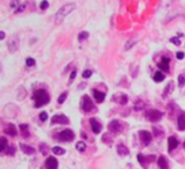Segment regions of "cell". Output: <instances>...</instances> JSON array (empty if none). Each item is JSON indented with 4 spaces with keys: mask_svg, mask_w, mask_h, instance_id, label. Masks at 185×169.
Returning <instances> with one entry per match:
<instances>
[{
    "mask_svg": "<svg viewBox=\"0 0 185 169\" xmlns=\"http://www.w3.org/2000/svg\"><path fill=\"white\" fill-rule=\"evenodd\" d=\"M74 9H76V4H74V3H68V4L63 5L62 8H60L58 11H57L56 17H54V20H56V23L57 24L60 23V22H62L63 19H64L71 11L74 10Z\"/></svg>",
    "mask_w": 185,
    "mask_h": 169,
    "instance_id": "1",
    "label": "cell"
},
{
    "mask_svg": "<svg viewBox=\"0 0 185 169\" xmlns=\"http://www.w3.org/2000/svg\"><path fill=\"white\" fill-rule=\"evenodd\" d=\"M50 96L46 90H37L34 92V102H36V107H40L43 105L49 102Z\"/></svg>",
    "mask_w": 185,
    "mask_h": 169,
    "instance_id": "2",
    "label": "cell"
},
{
    "mask_svg": "<svg viewBox=\"0 0 185 169\" xmlns=\"http://www.w3.org/2000/svg\"><path fill=\"white\" fill-rule=\"evenodd\" d=\"M145 116H146V119L150 120L151 123H156V121H160L161 120V117L164 116V112H161V111H159V110L151 109V110L146 111Z\"/></svg>",
    "mask_w": 185,
    "mask_h": 169,
    "instance_id": "3",
    "label": "cell"
},
{
    "mask_svg": "<svg viewBox=\"0 0 185 169\" xmlns=\"http://www.w3.org/2000/svg\"><path fill=\"white\" fill-rule=\"evenodd\" d=\"M58 139L60 140V141H66V143L72 141V140L74 139V133H73L71 129H64L59 133Z\"/></svg>",
    "mask_w": 185,
    "mask_h": 169,
    "instance_id": "4",
    "label": "cell"
},
{
    "mask_svg": "<svg viewBox=\"0 0 185 169\" xmlns=\"http://www.w3.org/2000/svg\"><path fill=\"white\" fill-rule=\"evenodd\" d=\"M81 107L84 112H90V111L93 109V104H92V100L90 98L88 95H84V96L81 98Z\"/></svg>",
    "mask_w": 185,
    "mask_h": 169,
    "instance_id": "5",
    "label": "cell"
},
{
    "mask_svg": "<svg viewBox=\"0 0 185 169\" xmlns=\"http://www.w3.org/2000/svg\"><path fill=\"white\" fill-rule=\"evenodd\" d=\"M139 138H140V140H141L143 146H147L152 140V135H151V133L146 131V130H141V131L139 133Z\"/></svg>",
    "mask_w": 185,
    "mask_h": 169,
    "instance_id": "6",
    "label": "cell"
},
{
    "mask_svg": "<svg viewBox=\"0 0 185 169\" xmlns=\"http://www.w3.org/2000/svg\"><path fill=\"white\" fill-rule=\"evenodd\" d=\"M122 130V124L119 120H112L108 124V131L112 134H120Z\"/></svg>",
    "mask_w": 185,
    "mask_h": 169,
    "instance_id": "7",
    "label": "cell"
},
{
    "mask_svg": "<svg viewBox=\"0 0 185 169\" xmlns=\"http://www.w3.org/2000/svg\"><path fill=\"white\" fill-rule=\"evenodd\" d=\"M112 101H115V102L120 104V105H126L127 102H129V97H127L126 94H116L115 96L112 97Z\"/></svg>",
    "mask_w": 185,
    "mask_h": 169,
    "instance_id": "8",
    "label": "cell"
},
{
    "mask_svg": "<svg viewBox=\"0 0 185 169\" xmlns=\"http://www.w3.org/2000/svg\"><path fill=\"white\" fill-rule=\"evenodd\" d=\"M52 124H62V125H66V124H69V119L66 115H54L52 117Z\"/></svg>",
    "mask_w": 185,
    "mask_h": 169,
    "instance_id": "9",
    "label": "cell"
},
{
    "mask_svg": "<svg viewBox=\"0 0 185 169\" xmlns=\"http://www.w3.org/2000/svg\"><path fill=\"white\" fill-rule=\"evenodd\" d=\"M137 159H139L140 164H141V167H143V168L146 169V168H147V164L152 160V159H155V155H150V157H143L142 154H139V155H137Z\"/></svg>",
    "mask_w": 185,
    "mask_h": 169,
    "instance_id": "10",
    "label": "cell"
},
{
    "mask_svg": "<svg viewBox=\"0 0 185 169\" xmlns=\"http://www.w3.org/2000/svg\"><path fill=\"white\" fill-rule=\"evenodd\" d=\"M46 168L47 169H57L58 168V160L54 157H48L46 160Z\"/></svg>",
    "mask_w": 185,
    "mask_h": 169,
    "instance_id": "11",
    "label": "cell"
},
{
    "mask_svg": "<svg viewBox=\"0 0 185 169\" xmlns=\"http://www.w3.org/2000/svg\"><path fill=\"white\" fill-rule=\"evenodd\" d=\"M90 123H91V127H92V130H93V133L95 134H100L101 133V130H102V125L100 124V121H98L97 119H90Z\"/></svg>",
    "mask_w": 185,
    "mask_h": 169,
    "instance_id": "12",
    "label": "cell"
},
{
    "mask_svg": "<svg viewBox=\"0 0 185 169\" xmlns=\"http://www.w3.org/2000/svg\"><path fill=\"white\" fill-rule=\"evenodd\" d=\"M18 47H19V39H18V37L17 36H13L11 39H10V42H9V50H10L11 53H14L15 50L18 49Z\"/></svg>",
    "mask_w": 185,
    "mask_h": 169,
    "instance_id": "13",
    "label": "cell"
},
{
    "mask_svg": "<svg viewBox=\"0 0 185 169\" xmlns=\"http://www.w3.org/2000/svg\"><path fill=\"white\" fill-rule=\"evenodd\" d=\"M169 65H170V59L168 58V57H162L161 58V61L159 62V68L160 69H162V71H169Z\"/></svg>",
    "mask_w": 185,
    "mask_h": 169,
    "instance_id": "14",
    "label": "cell"
},
{
    "mask_svg": "<svg viewBox=\"0 0 185 169\" xmlns=\"http://www.w3.org/2000/svg\"><path fill=\"white\" fill-rule=\"evenodd\" d=\"M168 145H169V151H173L175 148H176L178 145H179V141H178V139L175 138V136H169L168 139Z\"/></svg>",
    "mask_w": 185,
    "mask_h": 169,
    "instance_id": "15",
    "label": "cell"
},
{
    "mask_svg": "<svg viewBox=\"0 0 185 169\" xmlns=\"http://www.w3.org/2000/svg\"><path fill=\"white\" fill-rule=\"evenodd\" d=\"M4 131L8 134V135H10V136H15L18 134V130H17V127H15L14 124H8V125L5 126Z\"/></svg>",
    "mask_w": 185,
    "mask_h": 169,
    "instance_id": "16",
    "label": "cell"
},
{
    "mask_svg": "<svg viewBox=\"0 0 185 169\" xmlns=\"http://www.w3.org/2000/svg\"><path fill=\"white\" fill-rule=\"evenodd\" d=\"M92 92H93V96H95L96 102H98V104L103 102L105 97H106V95H105V92H101V91H98V90H92Z\"/></svg>",
    "mask_w": 185,
    "mask_h": 169,
    "instance_id": "17",
    "label": "cell"
},
{
    "mask_svg": "<svg viewBox=\"0 0 185 169\" xmlns=\"http://www.w3.org/2000/svg\"><path fill=\"white\" fill-rule=\"evenodd\" d=\"M158 164H159V168L160 169H169V163H168V159L164 157V155H161V157H159L158 159Z\"/></svg>",
    "mask_w": 185,
    "mask_h": 169,
    "instance_id": "18",
    "label": "cell"
},
{
    "mask_svg": "<svg viewBox=\"0 0 185 169\" xmlns=\"http://www.w3.org/2000/svg\"><path fill=\"white\" fill-rule=\"evenodd\" d=\"M178 129L184 131L185 130V112L180 114L179 117H178Z\"/></svg>",
    "mask_w": 185,
    "mask_h": 169,
    "instance_id": "19",
    "label": "cell"
},
{
    "mask_svg": "<svg viewBox=\"0 0 185 169\" xmlns=\"http://www.w3.org/2000/svg\"><path fill=\"white\" fill-rule=\"evenodd\" d=\"M20 149H21V151L27 155H32V154L36 153V149L32 148V146H29V145H25V144H20Z\"/></svg>",
    "mask_w": 185,
    "mask_h": 169,
    "instance_id": "20",
    "label": "cell"
},
{
    "mask_svg": "<svg viewBox=\"0 0 185 169\" xmlns=\"http://www.w3.org/2000/svg\"><path fill=\"white\" fill-rule=\"evenodd\" d=\"M171 92H174V82L173 81H170L168 83V86L165 87V90H164V94H162V97H168L169 95L171 94Z\"/></svg>",
    "mask_w": 185,
    "mask_h": 169,
    "instance_id": "21",
    "label": "cell"
},
{
    "mask_svg": "<svg viewBox=\"0 0 185 169\" xmlns=\"http://www.w3.org/2000/svg\"><path fill=\"white\" fill-rule=\"evenodd\" d=\"M117 153H119L120 155H129V149H127V146H125L123 144H119L117 145Z\"/></svg>",
    "mask_w": 185,
    "mask_h": 169,
    "instance_id": "22",
    "label": "cell"
},
{
    "mask_svg": "<svg viewBox=\"0 0 185 169\" xmlns=\"http://www.w3.org/2000/svg\"><path fill=\"white\" fill-rule=\"evenodd\" d=\"M8 148H9L8 146V140H6L4 136H0V151H4Z\"/></svg>",
    "mask_w": 185,
    "mask_h": 169,
    "instance_id": "23",
    "label": "cell"
},
{
    "mask_svg": "<svg viewBox=\"0 0 185 169\" xmlns=\"http://www.w3.org/2000/svg\"><path fill=\"white\" fill-rule=\"evenodd\" d=\"M164 73L162 72H160V71H158V72H155L154 73V81L155 82H161L162 79H164Z\"/></svg>",
    "mask_w": 185,
    "mask_h": 169,
    "instance_id": "24",
    "label": "cell"
},
{
    "mask_svg": "<svg viewBox=\"0 0 185 169\" xmlns=\"http://www.w3.org/2000/svg\"><path fill=\"white\" fill-rule=\"evenodd\" d=\"M88 37H90V33H88V32H86V30H83V32H81V33L78 34V40H79V42H83V40H86Z\"/></svg>",
    "mask_w": 185,
    "mask_h": 169,
    "instance_id": "25",
    "label": "cell"
},
{
    "mask_svg": "<svg viewBox=\"0 0 185 169\" xmlns=\"http://www.w3.org/2000/svg\"><path fill=\"white\" fill-rule=\"evenodd\" d=\"M76 149L79 151V153H83L86 150V143L84 141H78L76 144Z\"/></svg>",
    "mask_w": 185,
    "mask_h": 169,
    "instance_id": "26",
    "label": "cell"
},
{
    "mask_svg": "<svg viewBox=\"0 0 185 169\" xmlns=\"http://www.w3.org/2000/svg\"><path fill=\"white\" fill-rule=\"evenodd\" d=\"M52 151L56 155H63L66 153V150L63 148H60V146H54V148L52 149Z\"/></svg>",
    "mask_w": 185,
    "mask_h": 169,
    "instance_id": "27",
    "label": "cell"
},
{
    "mask_svg": "<svg viewBox=\"0 0 185 169\" xmlns=\"http://www.w3.org/2000/svg\"><path fill=\"white\" fill-rule=\"evenodd\" d=\"M135 44H136V40H135V39H129V40L126 42L125 47H123V50H129L132 46H135Z\"/></svg>",
    "mask_w": 185,
    "mask_h": 169,
    "instance_id": "28",
    "label": "cell"
},
{
    "mask_svg": "<svg viewBox=\"0 0 185 169\" xmlns=\"http://www.w3.org/2000/svg\"><path fill=\"white\" fill-rule=\"evenodd\" d=\"M39 149H40V151H42L43 155H47L48 154V150H49V149H48V145L44 144V143H42V144L39 145Z\"/></svg>",
    "mask_w": 185,
    "mask_h": 169,
    "instance_id": "29",
    "label": "cell"
},
{
    "mask_svg": "<svg viewBox=\"0 0 185 169\" xmlns=\"http://www.w3.org/2000/svg\"><path fill=\"white\" fill-rule=\"evenodd\" d=\"M67 96H68V92H63V94H62V95H60V96L58 97V104H59V105H62V104L66 101Z\"/></svg>",
    "mask_w": 185,
    "mask_h": 169,
    "instance_id": "30",
    "label": "cell"
},
{
    "mask_svg": "<svg viewBox=\"0 0 185 169\" xmlns=\"http://www.w3.org/2000/svg\"><path fill=\"white\" fill-rule=\"evenodd\" d=\"M178 81H179V87L183 88L184 86H185V76L184 75H180L179 78H178Z\"/></svg>",
    "mask_w": 185,
    "mask_h": 169,
    "instance_id": "31",
    "label": "cell"
},
{
    "mask_svg": "<svg viewBox=\"0 0 185 169\" xmlns=\"http://www.w3.org/2000/svg\"><path fill=\"white\" fill-rule=\"evenodd\" d=\"M25 65H27L28 67H33L34 65H36V59L34 58H27L25 59Z\"/></svg>",
    "mask_w": 185,
    "mask_h": 169,
    "instance_id": "32",
    "label": "cell"
},
{
    "mask_svg": "<svg viewBox=\"0 0 185 169\" xmlns=\"http://www.w3.org/2000/svg\"><path fill=\"white\" fill-rule=\"evenodd\" d=\"M102 141H105V143H106V144H108V145H110L111 143H112V139H111L110 136L107 135V134H105V135L102 136Z\"/></svg>",
    "mask_w": 185,
    "mask_h": 169,
    "instance_id": "33",
    "label": "cell"
},
{
    "mask_svg": "<svg viewBox=\"0 0 185 169\" xmlns=\"http://www.w3.org/2000/svg\"><path fill=\"white\" fill-rule=\"evenodd\" d=\"M92 76V71L91 69H86V71H83V73H82V77L83 78H90Z\"/></svg>",
    "mask_w": 185,
    "mask_h": 169,
    "instance_id": "34",
    "label": "cell"
},
{
    "mask_svg": "<svg viewBox=\"0 0 185 169\" xmlns=\"http://www.w3.org/2000/svg\"><path fill=\"white\" fill-rule=\"evenodd\" d=\"M24 9H25V4L23 3V4H18V6L15 8V13H21V11H24Z\"/></svg>",
    "mask_w": 185,
    "mask_h": 169,
    "instance_id": "35",
    "label": "cell"
},
{
    "mask_svg": "<svg viewBox=\"0 0 185 169\" xmlns=\"http://www.w3.org/2000/svg\"><path fill=\"white\" fill-rule=\"evenodd\" d=\"M39 119H40V121H46V120H48V114H47V112H40Z\"/></svg>",
    "mask_w": 185,
    "mask_h": 169,
    "instance_id": "36",
    "label": "cell"
},
{
    "mask_svg": "<svg viewBox=\"0 0 185 169\" xmlns=\"http://www.w3.org/2000/svg\"><path fill=\"white\" fill-rule=\"evenodd\" d=\"M6 154H9V155H14V153H15V149L13 148V146H9L8 149H6Z\"/></svg>",
    "mask_w": 185,
    "mask_h": 169,
    "instance_id": "37",
    "label": "cell"
},
{
    "mask_svg": "<svg viewBox=\"0 0 185 169\" xmlns=\"http://www.w3.org/2000/svg\"><path fill=\"white\" fill-rule=\"evenodd\" d=\"M170 42L174 43L175 46H180V40H179V38H176V37H175V38H171Z\"/></svg>",
    "mask_w": 185,
    "mask_h": 169,
    "instance_id": "38",
    "label": "cell"
},
{
    "mask_svg": "<svg viewBox=\"0 0 185 169\" xmlns=\"http://www.w3.org/2000/svg\"><path fill=\"white\" fill-rule=\"evenodd\" d=\"M48 6H49V3H48V1H42V3H40V9H42V10L47 9Z\"/></svg>",
    "mask_w": 185,
    "mask_h": 169,
    "instance_id": "39",
    "label": "cell"
},
{
    "mask_svg": "<svg viewBox=\"0 0 185 169\" xmlns=\"http://www.w3.org/2000/svg\"><path fill=\"white\" fill-rule=\"evenodd\" d=\"M76 75H77V71H76V69H73V71L71 72V77H69V81H73V79H74V77H76ZM71 82H69V83H71Z\"/></svg>",
    "mask_w": 185,
    "mask_h": 169,
    "instance_id": "40",
    "label": "cell"
},
{
    "mask_svg": "<svg viewBox=\"0 0 185 169\" xmlns=\"http://www.w3.org/2000/svg\"><path fill=\"white\" fill-rule=\"evenodd\" d=\"M152 130H154V134H155L156 136H160V135H161V133H162L161 130H159V129H158V127H152Z\"/></svg>",
    "mask_w": 185,
    "mask_h": 169,
    "instance_id": "41",
    "label": "cell"
},
{
    "mask_svg": "<svg viewBox=\"0 0 185 169\" xmlns=\"http://www.w3.org/2000/svg\"><path fill=\"white\" fill-rule=\"evenodd\" d=\"M176 58L178 59H183L184 58V53L183 52H178L176 53Z\"/></svg>",
    "mask_w": 185,
    "mask_h": 169,
    "instance_id": "42",
    "label": "cell"
},
{
    "mask_svg": "<svg viewBox=\"0 0 185 169\" xmlns=\"http://www.w3.org/2000/svg\"><path fill=\"white\" fill-rule=\"evenodd\" d=\"M19 127H20V130H21V131H24V130H27L29 126H28V124H23V125H20Z\"/></svg>",
    "mask_w": 185,
    "mask_h": 169,
    "instance_id": "43",
    "label": "cell"
},
{
    "mask_svg": "<svg viewBox=\"0 0 185 169\" xmlns=\"http://www.w3.org/2000/svg\"><path fill=\"white\" fill-rule=\"evenodd\" d=\"M5 38V33L4 32H0V40H3Z\"/></svg>",
    "mask_w": 185,
    "mask_h": 169,
    "instance_id": "44",
    "label": "cell"
},
{
    "mask_svg": "<svg viewBox=\"0 0 185 169\" xmlns=\"http://www.w3.org/2000/svg\"><path fill=\"white\" fill-rule=\"evenodd\" d=\"M3 71V65H1V62H0V72Z\"/></svg>",
    "mask_w": 185,
    "mask_h": 169,
    "instance_id": "45",
    "label": "cell"
},
{
    "mask_svg": "<svg viewBox=\"0 0 185 169\" xmlns=\"http://www.w3.org/2000/svg\"><path fill=\"white\" fill-rule=\"evenodd\" d=\"M184 149H185V141H184Z\"/></svg>",
    "mask_w": 185,
    "mask_h": 169,
    "instance_id": "46",
    "label": "cell"
}]
</instances>
